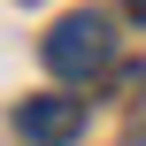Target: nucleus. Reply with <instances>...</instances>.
Returning <instances> with one entry per match:
<instances>
[{"instance_id":"obj_1","label":"nucleus","mask_w":146,"mask_h":146,"mask_svg":"<svg viewBox=\"0 0 146 146\" xmlns=\"http://www.w3.org/2000/svg\"><path fill=\"white\" fill-rule=\"evenodd\" d=\"M46 69L62 77V85H85V77H100L108 69V54H115V31H108V15L100 8H77V15H62L54 31H46Z\"/></svg>"},{"instance_id":"obj_2","label":"nucleus","mask_w":146,"mask_h":146,"mask_svg":"<svg viewBox=\"0 0 146 146\" xmlns=\"http://www.w3.org/2000/svg\"><path fill=\"white\" fill-rule=\"evenodd\" d=\"M15 131L31 146H69L85 131V100H69V92H38V100H23L15 108Z\"/></svg>"},{"instance_id":"obj_3","label":"nucleus","mask_w":146,"mask_h":146,"mask_svg":"<svg viewBox=\"0 0 146 146\" xmlns=\"http://www.w3.org/2000/svg\"><path fill=\"white\" fill-rule=\"evenodd\" d=\"M123 15H131V23H146V0H123Z\"/></svg>"}]
</instances>
